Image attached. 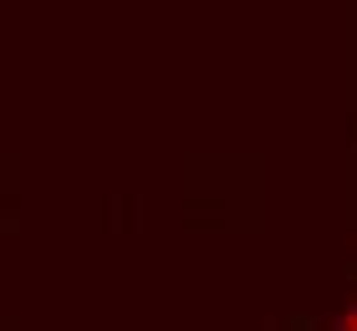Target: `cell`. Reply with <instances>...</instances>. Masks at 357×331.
Wrapping results in <instances>:
<instances>
[{
  "mask_svg": "<svg viewBox=\"0 0 357 331\" xmlns=\"http://www.w3.org/2000/svg\"><path fill=\"white\" fill-rule=\"evenodd\" d=\"M337 331H357V306H347L342 316H337Z\"/></svg>",
  "mask_w": 357,
  "mask_h": 331,
  "instance_id": "obj_1",
  "label": "cell"
}]
</instances>
